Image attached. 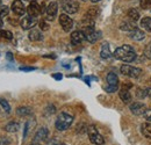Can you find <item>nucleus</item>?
Returning a JSON list of instances; mask_svg holds the SVG:
<instances>
[{"instance_id":"obj_42","label":"nucleus","mask_w":151,"mask_h":145,"mask_svg":"<svg viewBox=\"0 0 151 145\" xmlns=\"http://www.w3.org/2000/svg\"><path fill=\"white\" fill-rule=\"evenodd\" d=\"M32 145H40V144H37V143H34V144H32Z\"/></svg>"},{"instance_id":"obj_31","label":"nucleus","mask_w":151,"mask_h":145,"mask_svg":"<svg viewBox=\"0 0 151 145\" xmlns=\"http://www.w3.org/2000/svg\"><path fill=\"white\" fill-rule=\"evenodd\" d=\"M9 13V8L7 6H1L0 7V18H4V17H7Z\"/></svg>"},{"instance_id":"obj_14","label":"nucleus","mask_w":151,"mask_h":145,"mask_svg":"<svg viewBox=\"0 0 151 145\" xmlns=\"http://www.w3.org/2000/svg\"><path fill=\"white\" fill-rule=\"evenodd\" d=\"M147 110V106L143 102H134L130 105V111L134 115H143Z\"/></svg>"},{"instance_id":"obj_27","label":"nucleus","mask_w":151,"mask_h":145,"mask_svg":"<svg viewBox=\"0 0 151 145\" xmlns=\"http://www.w3.org/2000/svg\"><path fill=\"white\" fill-rule=\"evenodd\" d=\"M0 106H1V108L4 109L5 113H7V114L11 113V106L8 105V102H7L5 99H1V98H0Z\"/></svg>"},{"instance_id":"obj_44","label":"nucleus","mask_w":151,"mask_h":145,"mask_svg":"<svg viewBox=\"0 0 151 145\" xmlns=\"http://www.w3.org/2000/svg\"><path fill=\"white\" fill-rule=\"evenodd\" d=\"M32 1H36V0H32Z\"/></svg>"},{"instance_id":"obj_36","label":"nucleus","mask_w":151,"mask_h":145,"mask_svg":"<svg viewBox=\"0 0 151 145\" xmlns=\"http://www.w3.org/2000/svg\"><path fill=\"white\" fill-rule=\"evenodd\" d=\"M21 71H34L35 67H20Z\"/></svg>"},{"instance_id":"obj_16","label":"nucleus","mask_w":151,"mask_h":145,"mask_svg":"<svg viewBox=\"0 0 151 145\" xmlns=\"http://www.w3.org/2000/svg\"><path fill=\"white\" fill-rule=\"evenodd\" d=\"M85 35L81 30H76V32H72L71 33V43L75 44V45H78L80 43H83L85 41Z\"/></svg>"},{"instance_id":"obj_20","label":"nucleus","mask_w":151,"mask_h":145,"mask_svg":"<svg viewBox=\"0 0 151 145\" xmlns=\"http://www.w3.org/2000/svg\"><path fill=\"white\" fill-rule=\"evenodd\" d=\"M119 95H120V99H121L126 105H128V103L132 102V94H130V92L128 91V90H127V91H126V90H121L120 93H119Z\"/></svg>"},{"instance_id":"obj_4","label":"nucleus","mask_w":151,"mask_h":145,"mask_svg":"<svg viewBox=\"0 0 151 145\" xmlns=\"http://www.w3.org/2000/svg\"><path fill=\"white\" fill-rule=\"evenodd\" d=\"M87 134L90 137V141L93 143L94 145H102L105 143L104 137L99 134V131L96 130V128L94 126H90L87 127Z\"/></svg>"},{"instance_id":"obj_45","label":"nucleus","mask_w":151,"mask_h":145,"mask_svg":"<svg viewBox=\"0 0 151 145\" xmlns=\"http://www.w3.org/2000/svg\"><path fill=\"white\" fill-rule=\"evenodd\" d=\"M60 145H66V144H60Z\"/></svg>"},{"instance_id":"obj_28","label":"nucleus","mask_w":151,"mask_h":145,"mask_svg":"<svg viewBox=\"0 0 151 145\" xmlns=\"http://www.w3.org/2000/svg\"><path fill=\"white\" fill-rule=\"evenodd\" d=\"M136 92H137L136 93V96L138 99H144L145 96H148V91L145 88H137Z\"/></svg>"},{"instance_id":"obj_18","label":"nucleus","mask_w":151,"mask_h":145,"mask_svg":"<svg viewBox=\"0 0 151 145\" xmlns=\"http://www.w3.org/2000/svg\"><path fill=\"white\" fill-rule=\"evenodd\" d=\"M100 56H101V58H104V59H108V58L112 56L109 44H108L107 42L102 43V45H101V51H100Z\"/></svg>"},{"instance_id":"obj_15","label":"nucleus","mask_w":151,"mask_h":145,"mask_svg":"<svg viewBox=\"0 0 151 145\" xmlns=\"http://www.w3.org/2000/svg\"><path fill=\"white\" fill-rule=\"evenodd\" d=\"M48 136H49V130L47 128H41V129H38L37 132L34 136V142L35 143H37V142H44V141L48 139Z\"/></svg>"},{"instance_id":"obj_3","label":"nucleus","mask_w":151,"mask_h":145,"mask_svg":"<svg viewBox=\"0 0 151 145\" xmlns=\"http://www.w3.org/2000/svg\"><path fill=\"white\" fill-rule=\"evenodd\" d=\"M81 32L84 33L85 38H86L90 43H95L96 41H99V39L101 38V32L95 30L94 26H92V24L85 26Z\"/></svg>"},{"instance_id":"obj_39","label":"nucleus","mask_w":151,"mask_h":145,"mask_svg":"<svg viewBox=\"0 0 151 145\" xmlns=\"http://www.w3.org/2000/svg\"><path fill=\"white\" fill-rule=\"evenodd\" d=\"M83 1H87V0H83ZM90 1H92V2H99L100 0H90Z\"/></svg>"},{"instance_id":"obj_25","label":"nucleus","mask_w":151,"mask_h":145,"mask_svg":"<svg viewBox=\"0 0 151 145\" xmlns=\"http://www.w3.org/2000/svg\"><path fill=\"white\" fill-rule=\"evenodd\" d=\"M127 15H128L129 20H130V21H134V22H137L138 19H139V13H138L135 8H130V9L128 11Z\"/></svg>"},{"instance_id":"obj_11","label":"nucleus","mask_w":151,"mask_h":145,"mask_svg":"<svg viewBox=\"0 0 151 145\" xmlns=\"http://www.w3.org/2000/svg\"><path fill=\"white\" fill-rule=\"evenodd\" d=\"M57 12H58V5H57V2L56 1L50 2V4L47 6V9H45L47 20H48V21L55 20V18H56V15H57Z\"/></svg>"},{"instance_id":"obj_9","label":"nucleus","mask_w":151,"mask_h":145,"mask_svg":"<svg viewBox=\"0 0 151 145\" xmlns=\"http://www.w3.org/2000/svg\"><path fill=\"white\" fill-rule=\"evenodd\" d=\"M59 24L62 26L64 32L69 33V32H71V29L73 27V20L68 14H60L59 15Z\"/></svg>"},{"instance_id":"obj_33","label":"nucleus","mask_w":151,"mask_h":145,"mask_svg":"<svg viewBox=\"0 0 151 145\" xmlns=\"http://www.w3.org/2000/svg\"><path fill=\"white\" fill-rule=\"evenodd\" d=\"M144 56H145L147 58L151 59V43H149V44L145 47V49H144Z\"/></svg>"},{"instance_id":"obj_12","label":"nucleus","mask_w":151,"mask_h":145,"mask_svg":"<svg viewBox=\"0 0 151 145\" xmlns=\"http://www.w3.org/2000/svg\"><path fill=\"white\" fill-rule=\"evenodd\" d=\"M27 13H28V15H30L33 18H37L40 14H42V7L36 1H32L29 4V6L27 7Z\"/></svg>"},{"instance_id":"obj_13","label":"nucleus","mask_w":151,"mask_h":145,"mask_svg":"<svg viewBox=\"0 0 151 145\" xmlns=\"http://www.w3.org/2000/svg\"><path fill=\"white\" fill-rule=\"evenodd\" d=\"M12 11L14 12L15 15L22 17V15L27 12V8L24 7V5H23V2H22L21 0H15V1H13V4H12Z\"/></svg>"},{"instance_id":"obj_32","label":"nucleus","mask_w":151,"mask_h":145,"mask_svg":"<svg viewBox=\"0 0 151 145\" xmlns=\"http://www.w3.org/2000/svg\"><path fill=\"white\" fill-rule=\"evenodd\" d=\"M40 28H41V30H48V29L50 28V26H49V23L47 22V20H42V21L40 22Z\"/></svg>"},{"instance_id":"obj_30","label":"nucleus","mask_w":151,"mask_h":145,"mask_svg":"<svg viewBox=\"0 0 151 145\" xmlns=\"http://www.w3.org/2000/svg\"><path fill=\"white\" fill-rule=\"evenodd\" d=\"M139 6L143 9H149V8H151V0H141Z\"/></svg>"},{"instance_id":"obj_38","label":"nucleus","mask_w":151,"mask_h":145,"mask_svg":"<svg viewBox=\"0 0 151 145\" xmlns=\"http://www.w3.org/2000/svg\"><path fill=\"white\" fill-rule=\"evenodd\" d=\"M147 91H148V96L151 99V88H147Z\"/></svg>"},{"instance_id":"obj_26","label":"nucleus","mask_w":151,"mask_h":145,"mask_svg":"<svg viewBox=\"0 0 151 145\" xmlns=\"http://www.w3.org/2000/svg\"><path fill=\"white\" fill-rule=\"evenodd\" d=\"M17 114L21 117L29 116V115H32V109L28 108V107H19L17 109Z\"/></svg>"},{"instance_id":"obj_41","label":"nucleus","mask_w":151,"mask_h":145,"mask_svg":"<svg viewBox=\"0 0 151 145\" xmlns=\"http://www.w3.org/2000/svg\"><path fill=\"white\" fill-rule=\"evenodd\" d=\"M2 24H4V22H2V20H1V18H0V28L2 27Z\"/></svg>"},{"instance_id":"obj_8","label":"nucleus","mask_w":151,"mask_h":145,"mask_svg":"<svg viewBox=\"0 0 151 145\" xmlns=\"http://www.w3.org/2000/svg\"><path fill=\"white\" fill-rule=\"evenodd\" d=\"M99 13H100V11H99L98 7H91V8H88V11L86 12V14H85L83 21L86 22V26H88V24H92V26H93L94 20L96 19V17L99 15Z\"/></svg>"},{"instance_id":"obj_24","label":"nucleus","mask_w":151,"mask_h":145,"mask_svg":"<svg viewBox=\"0 0 151 145\" xmlns=\"http://www.w3.org/2000/svg\"><path fill=\"white\" fill-rule=\"evenodd\" d=\"M141 27H142L143 29H145L147 32L151 33V18L145 17V18L142 19V20H141Z\"/></svg>"},{"instance_id":"obj_23","label":"nucleus","mask_w":151,"mask_h":145,"mask_svg":"<svg viewBox=\"0 0 151 145\" xmlns=\"http://www.w3.org/2000/svg\"><path fill=\"white\" fill-rule=\"evenodd\" d=\"M19 129H20V124L18 122H15V121H12V122H9V123H7L5 126V130L8 131V132H17Z\"/></svg>"},{"instance_id":"obj_2","label":"nucleus","mask_w":151,"mask_h":145,"mask_svg":"<svg viewBox=\"0 0 151 145\" xmlns=\"http://www.w3.org/2000/svg\"><path fill=\"white\" fill-rule=\"evenodd\" d=\"M72 122H73V116L68 114V113H65V111H62L57 116L55 127H56L58 131H65L66 129H69L71 127Z\"/></svg>"},{"instance_id":"obj_1","label":"nucleus","mask_w":151,"mask_h":145,"mask_svg":"<svg viewBox=\"0 0 151 145\" xmlns=\"http://www.w3.org/2000/svg\"><path fill=\"white\" fill-rule=\"evenodd\" d=\"M113 56L116 59H119L121 62H124V63H132L137 57L134 47L129 45V44H124V45L115 49Z\"/></svg>"},{"instance_id":"obj_19","label":"nucleus","mask_w":151,"mask_h":145,"mask_svg":"<svg viewBox=\"0 0 151 145\" xmlns=\"http://www.w3.org/2000/svg\"><path fill=\"white\" fill-rule=\"evenodd\" d=\"M129 37H130L132 39H134V41H142V39H144V37H145V33L136 28L135 30H132V32L129 33Z\"/></svg>"},{"instance_id":"obj_34","label":"nucleus","mask_w":151,"mask_h":145,"mask_svg":"<svg viewBox=\"0 0 151 145\" xmlns=\"http://www.w3.org/2000/svg\"><path fill=\"white\" fill-rule=\"evenodd\" d=\"M143 116H144V118H145L147 121H149V122H151V109H147V110L144 111Z\"/></svg>"},{"instance_id":"obj_6","label":"nucleus","mask_w":151,"mask_h":145,"mask_svg":"<svg viewBox=\"0 0 151 145\" xmlns=\"http://www.w3.org/2000/svg\"><path fill=\"white\" fill-rule=\"evenodd\" d=\"M119 88V78L113 72H109L107 74V87L106 91L108 93H114Z\"/></svg>"},{"instance_id":"obj_17","label":"nucleus","mask_w":151,"mask_h":145,"mask_svg":"<svg viewBox=\"0 0 151 145\" xmlns=\"http://www.w3.org/2000/svg\"><path fill=\"white\" fill-rule=\"evenodd\" d=\"M137 28V23L136 22H134V21H127V22H123L121 26H120V29L121 30H124V32H132V30H135Z\"/></svg>"},{"instance_id":"obj_43","label":"nucleus","mask_w":151,"mask_h":145,"mask_svg":"<svg viewBox=\"0 0 151 145\" xmlns=\"http://www.w3.org/2000/svg\"><path fill=\"white\" fill-rule=\"evenodd\" d=\"M1 6H2V5H1V0H0V7H1Z\"/></svg>"},{"instance_id":"obj_10","label":"nucleus","mask_w":151,"mask_h":145,"mask_svg":"<svg viewBox=\"0 0 151 145\" xmlns=\"http://www.w3.org/2000/svg\"><path fill=\"white\" fill-rule=\"evenodd\" d=\"M36 23H37V19L33 18V17H30V15H27V17L22 18L21 22H20L21 28H22L23 30H29V29L34 28V27L36 26Z\"/></svg>"},{"instance_id":"obj_35","label":"nucleus","mask_w":151,"mask_h":145,"mask_svg":"<svg viewBox=\"0 0 151 145\" xmlns=\"http://www.w3.org/2000/svg\"><path fill=\"white\" fill-rule=\"evenodd\" d=\"M11 141L8 138H0V145H8Z\"/></svg>"},{"instance_id":"obj_22","label":"nucleus","mask_w":151,"mask_h":145,"mask_svg":"<svg viewBox=\"0 0 151 145\" xmlns=\"http://www.w3.org/2000/svg\"><path fill=\"white\" fill-rule=\"evenodd\" d=\"M28 37H29L30 41L36 42V41H41V39L43 38V35H42V33H41L38 29H32V30L29 32Z\"/></svg>"},{"instance_id":"obj_21","label":"nucleus","mask_w":151,"mask_h":145,"mask_svg":"<svg viewBox=\"0 0 151 145\" xmlns=\"http://www.w3.org/2000/svg\"><path fill=\"white\" fill-rule=\"evenodd\" d=\"M141 132L145 138H151V122L142 123L141 126Z\"/></svg>"},{"instance_id":"obj_29","label":"nucleus","mask_w":151,"mask_h":145,"mask_svg":"<svg viewBox=\"0 0 151 145\" xmlns=\"http://www.w3.org/2000/svg\"><path fill=\"white\" fill-rule=\"evenodd\" d=\"M0 38L5 39H13V34L8 30H0Z\"/></svg>"},{"instance_id":"obj_40","label":"nucleus","mask_w":151,"mask_h":145,"mask_svg":"<svg viewBox=\"0 0 151 145\" xmlns=\"http://www.w3.org/2000/svg\"><path fill=\"white\" fill-rule=\"evenodd\" d=\"M54 77H55L56 79H60V78H62V75H60V74H59V75H54Z\"/></svg>"},{"instance_id":"obj_5","label":"nucleus","mask_w":151,"mask_h":145,"mask_svg":"<svg viewBox=\"0 0 151 145\" xmlns=\"http://www.w3.org/2000/svg\"><path fill=\"white\" fill-rule=\"evenodd\" d=\"M121 73L126 77H130V78H139L143 71L139 67H134L132 65H122L120 69Z\"/></svg>"},{"instance_id":"obj_7","label":"nucleus","mask_w":151,"mask_h":145,"mask_svg":"<svg viewBox=\"0 0 151 145\" xmlns=\"http://www.w3.org/2000/svg\"><path fill=\"white\" fill-rule=\"evenodd\" d=\"M79 2L76 0H64L62 4V8L68 14H75L79 9Z\"/></svg>"},{"instance_id":"obj_37","label":"nucleus","mask_w":151,"mask_h":145,"mask_svg":"<svg viewBox=\"0 0 151 145\" xmlns=\"http://www.w3.org/2000/svg\"><path fill=\"white\" fill-rule=\"evenodd\" d=\"M49 145H59V144H58L57 139H52V141H50V142H49Z\"/></svg>"}]
</instances>
